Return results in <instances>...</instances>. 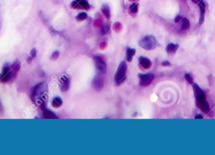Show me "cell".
I'll list each match as a JSON object with an SVG mask.
<instances>
[{
    "label": "cell",
    "instance_id": "603a6c76",
    "mask_svg": "<svg viewBox=\"0 0 215 155\" xmlns=\"http://www.w3.org/2000/svg\"><path fill=\"white\" fill-rule=\"evenodd\" d=\"M59 52L58 51H55V52H54L52 54L51 59H54V60H55V59H57L59 57Z\"/></svg>",
    "mask_w": 215,
    "mask_h": 155
},
{
    "label": "cell",
    "instance_id": "3957f363",
    "mask_svg": "<svg viewBox=\"0 0 215 155\" xmlns=\"http://www.w3.org/2000/svg\"><path fill=\"white\" fill-rule=\"evenodd\" d=\"M127 64L126 62L123 61L119 65L115 75V81L117 85L123 84L127 79Z\"/></svg>",
    "mask_w": 215,
    "mask_h": 155
},
{
    "label": "cell",
    "instance_id": "277c9868",
    "mask_svg": "<svg viewBox=\"0 0 215 155\" xmlns=\"http://www.w3.org/2000/svg\"><path fill=\"white\" fill-rule=\"evenodd\" d=\"M140 82L139 84L141 87H147L150 86L152 82L154 81L155 76L152 73H139L138 75Z\"/></svg>",
    "mask_w": 215,
    "mask_h": 155
},
{
    "label": "cell",
    "instance_id": "484cf974",
    "mask_svg": "<svg viewBox=\"0 0 215 155\" xmlns=\"http://www.w3.org/2000/svg\"><path fill=\"white\" fill-rule=\"evenodd\" d=\"M162 66H164V67H168V66H170V63L168 61H164L162 63Z\"/></svg>",
    "mask_w": 215,
    "mask_h": 155
},
{
    "label": "cell",
    "instance_id": "5bb4252c",
    "mask_svg": "<svg viewBox=\"0 0 215 155\" xmlns=\"http://www.w3.org/2000/svg\"><path fill=\"white\" fill-rule=\"evenodd\" d=\"M42 110H43V113H44V117L47 119H55L57 118V116L50 110L47 109L44 106H42Z\"/></svg>",
    "mask_w": 215,
    "mask_h": 155
},
{
    "label": "cell",
    "instance_id": "5b68a950",
    "mask_svg": "<svg viewBox=\"0 0 215 155\" xmlns=\"http://www.w3.org/2000/svg\"><path fill=\"white\" fill-rule=\"evenodd\" d=\"M193 88L194 93V96L196 99V103H199L206 101V95L204 91L197 84H193Z\"/></svg>",
    "mask_w": 215,
    "mask_h": 155
},
{
    "label": "cell",
    "instance_id": "7402d4cb",
    "mask_svg": "<svg viewBox=\"0 0 215 155\" xmlns=\"http://www.w3.org/2000/svg\"><path fill=\"white\" fill-rule=\"evenodd\" d=\"M110 29V26L109 25H105L104 26H103L102 27V29H101V31H102V33L103 34H105Z\"/></svg>",
    "mask_w": 215,
    "mask_h": 155
},
{
    "label": "cell",
    "instance_id": "4316f807",
    "mask_svg": "<svg viewBox=\"0 0 215 155\" xmlns=\"http://www.w3.org/2000/svg\"><path fill=\"white\" fill-rule=\"evenodd\" d=\"M195 119H203V116L201 114H198L196 115L195 117H194Z\"/></svg>",
    "mask_w": 215,
    "mask_h": 155
},
{
    "label": "cell",
    "instance_id": "7c38bea8",
    "mask_svg": "<svg viewBox=\"0 0 215 155\" xmlns=\"http://www.w3.org/2000/svg\"><path fill=\"white\" fill-rule=\"evenodd\" d=\"M136 53V50L133 48L130 47H127L126 50V57H127V60L128 62H131L133 57L135 55Z\"/></svg>",
    "mask_w": 215,
    "mask_h": 155
},
{
    "label": "cell",
    "instance_id": "8992f818",
    "mask_svg": "<svg viewBox=\"0 0 215 155\" xmlns=\"http://www.w3.org/2000/svg\"><path fill=\"white\" fill-rule=\"evenodd\" d=\"M95 65L98 72L100 73H104L106 70V63L105 61L100 56L94 57Z\"/></svg>",
    "mask_w": 215,
    "mask_h": 155
},
{
    "label": "cell",
    "instance_id": "8fae6325",
    "mask_svg": "<svg viewBox=\"0 0 215 155\" xmlns=\"http://www.w3.org/2000/svg\"><path fill=\"white\" fill-rule=\"evenodd\" d=\"M101 11L102 12V13H103V15L105 16V17L107 19H110V18H111V11H110V8L108 5H107V4L103 5L101 7Z\"/></svg>",
    "mask_w": 215,
    "mask_h": 155
},
{
    "label": "cell",
    "instance_id": "f1b7e54d",
    "mask_svg": "<svg viewBox=\"0 0 215 155\" xmlns=\"http://www.w3.org/2000/svg\"><path fill=\"white\" fill-rule=\"evenodd\" d=\"M130 1H133V0H130ZM136 1H138V0H136Z\"/></svg>",
    "mask_w": 215,
    "mask_h": 155
},
{
    "label": "cell",
    "instance_id": "83f0119b",
    "mask_svg": "<svg viewBox=\"0 0 215 155\" xmlns=\"http://www.w3.org/2000/svg\"><path fill=\"white\" fill-rule=\"evenodd\" d=\"M192 1H193V3H197V4H198V3L199 2H200L201 0H192Z\"/></svg>",
    "mask_w": 215,
    "mask_h": 155
},
{
    "label": "cell",
    "instance_id": "ffe728a7",
    "mask_svg": "<svg viewBox=\"0 0 215 155\" xmlns=\"http://www.w3.org/2000/svg\"><path fill=\"white\" fill-rule=\"evenodd\" d=\"M87 18H88V15H87V13H85V12H82V13H79V14L76 16V20H77L78 21H84V20H85L86 19H87Z\"/></svg>",
    "mask_w": 215,
    "mask_h": 155
},
{
    "label": "cell",
    "instance_id": "2e32d148",
    "mask_svg": "<svg viewBox=\"0 0 215 155\" xmlns=\"http://www.w3.org/2000/svg\"><path fill=\"white\" fill-rule=\"evenodd\" d=\"M63 101L60 97H55L52 101V106L55 108H59L62 105Z\"/></svg>",
    "mask_w": 215,
    "mask_h": 155
},
{
    "label": "cell",
    "instance_id": "9a60e30c",
    "mask_svg": "<svg viewBox=\"0 0 215 155\" xmlns=\"http://www.w3.org/2000/svg\"><path fill=\"white\" fill-rule=\"evenodd\" d=\"M179 48L177 44H174L172 43L169 44L166 47V51L169 54H174L176 52Z\"/></svg>",
    "mask_w": 215,
    "mask_h": 155
},
{
    "label": "cell",
    "instance_id": "ba28073f",
    "mask_svg": "<svg viewBox=\"0 0 215 155\" xmlns=\"http://www.w3.org/2000/svg\"><path fill=\"white\" fill-rule=\"evenodd\" d=\"M92 86L96 91H101L104 86V82L101 77L99 76L95 77L92 82Z\"/></svg>",
    "mask_w": 215,
    "mask_h": 155
},
{
    "label": "cell",
    "instance_id": "d6986e66",
    "mask_svg": "<svg viewBox=\"0 0 215 155\" xmlns=\"http://www.w3.org/2000/svg\"><path fill=\"white\" fill-rule=\"evenodd\" d=\"M130 10V13L133 14H136L138 13V4L137 3H133L130 6L129 8Z\"/></svg>",
    "mask_w": 215,
    "mask_h": 155
},
{
    "label": "cell",
    "instance_id": "cb8c5ba5",
    "mask_svg": "<svg viewBox=\"0 0 215 155\" xmlns=\"http://www.w3.org/2000/svg\"><path fill=\"white\" fill-rule=\"evenodd\" d=\"M30 54L31 55V58H34L36 57V55H37V51H36L35 49H33L31 52H30Z\"/></svg>",
    "mask_w": 215,
    "mask_h": 155
},
{
    "label": "cell",
    "instance_id": "ac0fdd59",
    "mask_svg": "<svg viewBox=\"0 0 215 155\" xmlns=\"http://www.w3.org/2000/svg\"><path fill=\"white\" fill-rule=\"evenodd\" d=\"M79 5L81 7V9L85 10H88L90 8V5L86 0H79Z\"/></svg>",
    "mask_w": 215,
    "mask_h": 155
},
{
    "label": "cell",
    "instance_id": "44dd1931",
    "mask_svg": "<svg viewBox=\"0 0 215 155\" xmlns=\"http://www.w3.org/2000/svg\"><path fill=\"white\" fill-rule=\"evenodd\" d=\"M184 78L188 82L189 84H193V78L192 75L190 73H186L184 75Z\"/></svg>",
    "mask_w": 215,
    "mask_h": 155
},
{
    "label": "cell",
    "instance_id": "6da1fadb",
    "mask_svg": "<svg viewBox=\"0 0 215 155\" xmlns=\"http://www.w3.org/2000/svg\"><path fill=\"white\" fill-rule=\"evenodd\" d=\"M20 69V65L18 63H14L12 65L7 63L3 68V72L0 74V82L5 83L8 82L12 78H13L16 73Z\"/></svg>",
    "mask_w": 215,
    "mask_h": 155
},
{
    "label": "cell",
    "instance_id": "9c48e42d",
    "mask_svg": "<svg viewBox=\"0 0 215 155\" xmlns=\"http://www.w3.org/2000/svg\"><path fill=\"white\" fill-rule=\"evenodd\" d=\"M138 61L140 65L145 69H149L152 65L151 60L147 57H140L138 58Z\"/></svg>",
    "mask_w": 215,
    "mask_h": 155
},
{
    "label": "cell",
    "instance_id": "30bf717a",
    "mask_svg": "<svg viewBox=\"0 0 215 155\" xmlns=\"http://www.w3.org/2000/svg\"><path fill=\"white\" fill-rule=\"evenodd\" d=\"M199 9H200V16H199V23L200 25H202L204 21V14H205V3L203 1V0H201L200 2H199L198 3Z\"/></svg>",
    "mask_w": 215,
    "mask_h": 155
},
{
    "label": "cell",
    "instance_id": "f546056e",
    "mask_svg": "<svg viewBox=\"0 0 215 155\" xmlns=\"http://www.w3.org/2000/svg\"><path fill=\"white\" fill-rule=\"evenodd\" d=\"M0 108H1V104H0Z\"/></svg>",
    "mask_w": 215,
    "mask_h": 155
},
{
    "label": "cell",
    "instance_id": "7a4b0ae2",
    "mask_svg": "<svg viewBox=\"0 0 215 155\" xmlns=\"http://www.w3.org/2000/svg\"><path fill=\"white\" fill-rule=\"evenodd\" d=\"M138 45L143 49L151 50L157 46L158 42L154 36L147 35L139 40Z\"/></svg>",
    "mask_w": 215,
    "mask_h": 155
},
{
    "label": "cell",
    "instance_id": "52a82bcc",
    "mask_svg": "<svg viewBox=\"0 0 215 155\" xmlns=\"http://www.w3.org/2000/svg\"><path fill=\"white\" fill-rule=\"evenodd\" d=\"M70 85V81L69 77L66 75H62L60 79V90L62 92H66L69 89Z\"/></svg>",
    "mask_w": 215,
    "mask_h": 155
},
{
    "label": "cell",
    "instance_id": "4fadbf2b",
    "mask_svg": "<svg viewBox=\"0 0 215 155\" xmlns=\"http://www.w3.org/2000/svg\"><path fill=\"white\" fill-rule=\"evenodd\" d=\"M197 106L204 113H208L209 111V105L208 102L206 101L199 102V103H196Z\"/></svg>",
    "mask_w": 215,
    "mask_h": 155
},
{
    "label": "cell",
    "instance_id": "e0dca14e",
    "mask_svg": "<svg viewBox=\"0 0 215 155\" xmlns=\"http://www.w3.org/2000/svg\"><path fill=\"white\" fill-rule=\"evenodd\" d=\"M190 28V22L189 20L186 18H183V22H182V26H181V30H188Z\"/></svg>",
    "mask_w": 215,
    "mask_h": 155
},
{
    "label": "cell",
    "instance_id": "d4e9b609",
    "mask_svg": "<svg viewBox=\"0 0 215 155\" xmlns=\"http://www.w3.org/2000/svg\"><path fill=\"white\" fill-rule=\"evenodd\" d=\"M183 18L182 16H177L175 17L174 21H175V23H178V22L180 21L181 20H183Z\"/></svg>",
    "mask_w": 215,
    "mask_h": 155
}]
</instances>
